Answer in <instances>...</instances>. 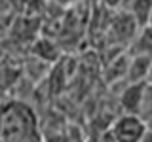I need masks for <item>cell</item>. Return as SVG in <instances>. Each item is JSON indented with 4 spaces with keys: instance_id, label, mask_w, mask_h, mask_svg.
<instances>
[{
    "instance_id": "6da1fadb",
    "label": "cell",
    "mask_w": 152,
    "mask_h": 142,
    "mask_svg": "<svg viewBox=\"0 0 152 142\" xmlns=\"http://www.w3.org/2000/svg\"><path fill=\"white\" fill-rule=\"evenodd\" d=\"M0 138L2 142H40L31 108L12 102L0 112Z\"/></svg>"
},
{
    "instance_id": "7a4b0ae2",
    "label": "cell",
    "mask_w": 152,
    "mask_h": 142,
    "mask_svg": "<svg viewBox=\"0 0 152 142\" xmlns=\"http://www.w3.org/2000/svg\"><path fill=\"white\" fill-rule=\"evenodd\" d=\"M146 125L137 114H122L110 127V135L114 142H141L145 136Z\"/></svg>"
},
{
    "instance_id": "3957f363",
    "label": "cell",
    "mask_w": 152,
    "mask_h": 142,
    "mask_svg": "<svg viewBox=\"0 0 152 142\" xmlns=\"http://www.w3.org/2000/svg\"><path fill=\"white\" fill-rule=\"evenodd\" d=\"M137 30H139V25L135 23V19L131 17V13L127 9H120L116 17L112 21V30L116 34V42H131L135 38Z\"/></svg>"
},
{
    "instance_id": "277c9868",
    "label": "cell",
    "mask_w": 152,
    "mask_h": 142,
    "mask_svg": "<svg viewBox=\"0 0 152 142\" xmlns=\"http://www.w3.org/2000/svg\"><path fill=\"white\" fill-rule=\"evenodd\" d=\"M145 85L146 82H126V87L120 91V106L126 114H137Z\"/></svg>"
},
{
    "instance_id": "5b68a950",
    "label": "cell",
    "mask_w": 152,
    "mask_h": 142,
    "mask_svg": "<svg viewBox=\"0 0 152 142\" xmlns=\"http://www.w3.org/2000/svg\"><path fill=\"white\" fill-rule=\"evenodd\" d=\"M150 63L152 57L146 53H133L127 64V74H126V82H146L150 72Z\"/></svg>"
},
{
    "instance_id": "8992f818",
    "label": "cell",
    "mask_w": 152,
    "mask_h": 142,
    "mask_svg": "<svg viewBox=\"0 0 152 142\" xmlns=\"http://www.w3.org/2000/svg\"><path fill=\"white\" fill-rule=\"evenodd\" d=\"M124 9L131 13V17L135 19V23L141 27L148 25V19H150V13H152V0H131Z\"/></svg>"
},
{
    "instance_id": "52a82bcc",
    "label": "cell",
    "mask_w": 152,
    "mask_h": 142,
    "mask_svg": "<svg viewBox=\"0 0 152 142\" xmlns=\"http://www.w3.org/2000/svg\"><path fill=\"white\" fill-rule=\"evenodd\" d=\"M135 51L133 53H146L152 57V27L150 25H145L137 30L135 38L131 40Z\"/></svg>"
},
{
    "instance_id": "ba28073f",
    "label": "cell",
    "mask_w": 152,
    "mask_h": 142,
    "mask_svg": "<svg viewBox=\"0 0 152 142\" xmlns=\"http://www.w3.org/2000/svg\"><path fill=\"white\" fill-rule=\"evenodd\" d=\"M137 116L146 125L152 121V83H148V82H146L145 91H142V99H141V104H139V110H137Z\"/></svg>"
},
{
    "instance_id": "9c48e42d",
    "label": "cell",
    "mask_w": 152,
    "mask_h": 142,
    "mask_svg": "<svg viewBox=\"0 0 152 142\" xmlns=\"http://www.w3.org/2000/svg\"><path fill=\"white\" fill-rule=\"evenodd\" d=\"M103 6L108 8V9H124V0H101Z\"/></svg>"
},
{
    "instance_id": "30bf717a",
    "label": "cell",
    "mask_w": 152,
    "mask_h": 142,
    "mask_svg": "<svg viewBox=\"0 0 152 142\" xmlns=\"http://www.w3.org/2000/svg\"><path fill=\"white\" fill-rule=\"evenodd\" d=\"M141 142H152V129H150V127L146 129V133H145V136L141 138Z\"/></svg>"
},
{
    "instance_id": "8fae6325",
    "label": "cell",
    "mask_w": 152,
    "mask_h": 142,
    "mask_svg": "<svg viewBox=\"0 0 152 142\" xmlns=\"http://www.w3.org/2000/svg\"><path fill=\"white\" fill-rule=\"evenodd\" d=\"M146 82L152 83V63H150V72H148V78H146Z\"/></svg>"
},
{
    "instance_id": "7c38bea8",
    "label": "cell",
    "mask_w": 152,
    "mask_h": 142,
    "mask_svg": "<svg viewBox=\"0 0 152 142\" xmlns=\"http://www.w3.org/2000/svg\"><path fill=\"white\" fill-rule=\"evenodd\" d=\"M129 2H131V0H124V8H126V6H127Z\"/></svg>"
},
{
    "instance_id": "4fadbf2b",
    "label": "cell",
    "mask_w": 152,
    "mask_h": 142,
    "mask_svg": "<svg viewBox=\"0 0 152 142\" xmlns=\"http://www.w3.org/2000/svg\"><path fill=\"white\" fill-rule=\"evenodd\" d=\"M148 127H150V129H152V121H150V123H148Z\"/></svg>"
}]
</instances>
